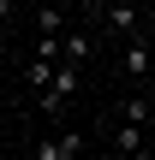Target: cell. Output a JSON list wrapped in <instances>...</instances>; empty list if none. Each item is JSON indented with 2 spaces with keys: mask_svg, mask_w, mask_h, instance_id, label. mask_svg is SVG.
<instances>
[{
  "mask_svg": "<svg viewBox=\"0 0 155 160\" xmlns=\"http://www.w3.org/2000/svg\"><path fill=\"white\" fill-rule=\"evenodd\" d=\"M60 53H66V65H78V59H90V30H72V36L60 42Z\"/></svg>",
  "mask_w": 155,
  "mask_h": 160,
  "instance_id": "cell-4",
  "label": "cell"
},
{
  "mask_svg": "<svg viewBox=\"0 0 155 160\" xmlns=\"http://www.w3.org/2000/svg\"><path fill=\"white\" fill-rule=\"evenodd\" d=\"M0 113H6V95H0Z\"/></svg>",
  "mask_w": 155,
  "mask_h": 160,
  "instance_id": "cell-9",
  "label": "cell"
},
{
  "mask_svg": "<svg viewBox=\"0 0 155 160\" xmlns=\"http://www.w3.org/2000/svg\"><path fill=\"white\" fill-rule=\"evenodd\" d=\"M108 24H113L119 36H131V30H137V6H108Z\"/></svg>",
  "mask_w": 155,
  "mask_h": 160,
  "instance_id": "cell-5",
  "label": "cell"
},
{
  "mask_svg": "<svg viewBox=\"0 0 155 160\" xmlns=\"http://www.w3.org/2000/svg\"><path fill=\"white\" fill-rule=\"evenodd\" d=\"M36 160H66V154H60V137H48V142H36Z\"/></svg>",
  "mask_w": 155,
  "mask_h": 160,
  "instance_id": "cell-8",
  "label": "cell"
},
{
  "mask_svg": "<svg viewBox=\"0 0 155 160\" xmlns=\"http://www.w3.org/2000/svg\"><path fill=\"white\" fill-rule=\"evenodd\" d=\"M119 71H125V77H149V42H131L125 59H119Z\"/></svg>",
  "mask_w": 155,
  "mask_h": 160,
  "instance_id": "cell-3",
  "label": "cell"
},
{
  "mask_svg": "<svg viewBox=\"0 0 155 160\" xmlns=\"http://www.w3.org/2000/svg\"><path fill=\"white\" fill-rule=\"evenodd\" d=\"M78 83H84V77H78V65H60V71H54V83L42 89V101H36V107H42V113H60V107L78 95Z\"/></svg>",
  "mask_w": 155,
  "mask_h": 160,
  "instance_id": "cell-1",
  "label": "cell"
},
{
  "mask_svg": "<svg viewBox=\"0 0 155 160\" xmlns=\"http://www.w3.org/2000/svg\"><path fill=\"white\" fill-rule=\"evenodd\" d=\"M119 113H125V125H137V131L149 125V101H143V95H131V101H125Z\"/></svg>",
  "mask_w": 155,
  "mask_h": 160,
  "instance_id": "cell-7",
  "label": "cell"
},
{
  "mask_svg": "<svg viewBox=\"0 0 155 160\" xmlns=\"http://www.w3.org/2000/svg\"><path fill=\"white\" fill-rule=\"evenodd\" d=\"M113 148H119L125 160H149V148H143V131H137V125H119V131H113Z\"/></svg>",
  "mask_w": 155,
  "mask_h": 160,
  "instance_id": "cell-2",
  "label": "cell"
},
{
  "mask_svg": "<svg viewBox=\"0 0 155 160\" xmlns=\"http://www.w3.org/2000/svg\"><path fill=\"white\" fill-rule=\"evenodd\" d=\"M36 30H42V36H60V30H66V12L42 6V12H36Z\"/></svg>",
  "mask_w": 155,
  "mask_h": 160,
  "instance_id": "cell-6",
  "label": "cell"
}]
</instances>
